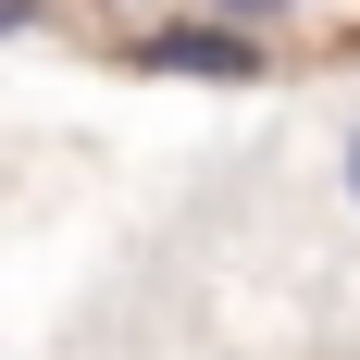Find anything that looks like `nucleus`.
I'll return each instance as SVG.
<instances>
[{"label": "nucleus", "instance_id": "1", "mask_svg": "<svg viewBox=\"0 0 360 360\" xmlns=\"http://www.w3.org/2000/svg\"><path fill=\"white\" fill-rule=\"evenodd\" d=\"M124 63H137V75H199V87H261V75H274V50H261V25L199 13V25H149V37H124Z\"/></svg>", "mask_w": 360, "mask_h": 360}, {"label": "nucleus", "instance_id": "2", "mask_svg": "<svg viewBox=\"0 0 360 360\" xmlns=\"http://www.w3.org/2000/svg\"><path fill=\"white\" fill-rule=\"evenodd\" d=\"M212 13H224V25H261V37H274V25L298 13V0H212Z\"/></svg>", "mask_w": 360, "mask_h": 360}, {"label": "nucleus", "instance_id": "3", "mask_svg": "<svg viewBox=\"0 0 360 360\" xmlns=\"http://www.w3.org/2000/svg\"><path fill=\"white\" fill-rule=\"evenodd\" d=\"M335 174H348V212H360V137H348V162H335Z\"/></svg>", "mask_w": 360, "mask_h": 360}]
</instances>
